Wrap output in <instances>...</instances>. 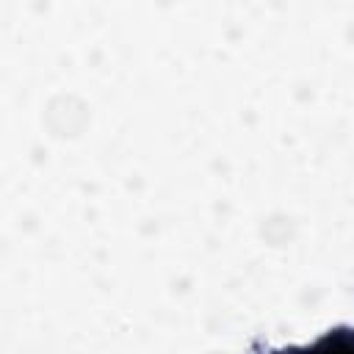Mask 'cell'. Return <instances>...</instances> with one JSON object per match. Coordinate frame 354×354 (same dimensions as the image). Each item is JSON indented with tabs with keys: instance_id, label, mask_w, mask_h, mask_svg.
Instances as JSON below:
<instances>
[{
	"instance_id": "cell-1",
	"label": "cell",
	"mask_w": 354,
	"mask_h": 354,
	"mask_svg": "<svg viewBox=\"0 0 354 354\" xmlns=\"http://www.w3.org/2000/svg\"><path fill=\"white\" fill-rule=\"evenodd\" d=\"M310 354H354V348L346 343V340H326V343H321L315 351H310Z\"/></svg>"
}]
</instances>
